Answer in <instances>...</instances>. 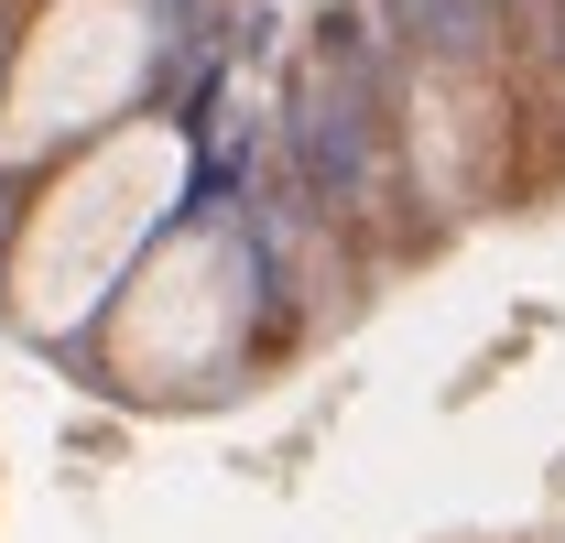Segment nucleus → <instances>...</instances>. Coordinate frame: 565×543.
Returning a JSON list of instances; mask_svg holds the SVG:
<instances>
[{"label": "nucleus", "instance_id": "f257e3e1", "mask_svg": "<svg viewBox=\"0 0 565 543\" xmlns=\"http://www.w3.org/2000/svg\"><path fill=\"white\" fill-rule=\"evenodd\" d=\"M174 185H185V141H174V131L109 141L76 185H55L44 217L22 228V262H11V305H22V327H33V338H66L76 316L120 283V262L152 239V217L174 206Z\"/></svg>", "mask_w": 565, "mask_h": 543}, {"label": "nucleus", "instance_id": "f03ea898", "mask_svg": "<svg viewBox=\"0 0 565 543\" xmlns=\"http://www.w3.org/2000/svg\"><path fill=\"white\" fill-rule=\"evenodd\" d=\"M239 316H250V272H239V251L217 228H196L131 283V305L109 327V359H120L131 392H196L239 348Z\"/></svg>", "mask_w": 565, "mask_h": 543}, {"label": "nucleus", "instance_id": "7ed1b4c3", "mask_svg": "<svg viewBox=\"0 0 565 543\" xmlns=\"http://www.w3.org/2000/svg\"><path fill=\"white\" fill-rule=\"evenodd\" d=\"M141 44H152V0H76V11H55L33 66H22V98H11V141H55L87 109H109L141 76Z\"/></svg>", "mask_w": 565, "mask_h": 543}]
</instances>
